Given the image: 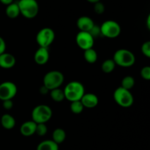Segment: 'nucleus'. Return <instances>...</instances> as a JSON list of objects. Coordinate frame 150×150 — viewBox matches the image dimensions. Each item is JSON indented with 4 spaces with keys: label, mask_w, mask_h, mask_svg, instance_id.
<instances>
[{
    "label": "nucleus",
    "mask_w": 150,
    "mask_h": 150,
    "mask_svg": "<svg viewBox=\"0 0 150 150\" xmlns=\"http://www.w3.org/2000/svg\"><path fill=\"white\" fill-rule=\"evenodd\" d=\"M65 99L70 102L81 100V98L85 93V89L83 85L77 81H70L66 85L63 89Z\"/></svg>",
    "instance_id": "f257e3e1"
},
{
    "label": "nucleus",
    "mask_w": 150,
    "mask_h": 150,
    "mask_svg": "<svg viewBox=\"0 0 150 150\" xmlns=\"http://www.w3.org/2000/svg\"><path fill=\"white\" fill-rule=\"evenodd\" d=\"M116 65L122 67H130L135 64L136 57L133 52L127 49H119L114 53L112 59Z\"/></svg>",
    "instance_id": "f03ea898"
},
{
    "label": "nucleus",
    "mask_w": 150,
    "mask_h": 150,
    "mask_svg": "<svg viewBox=\"0 0 150 150\" xmlns=\"http://www.w3.org/2000/svg\"><path fill=\"white\" fill-rule=\"evenodd\" d=\"M20 13L27 19H32L39 13V4L37 0H19L18 2Z\"/></svg>",
    "instance_id": "7ed1b4c3"
},
{
    "label": "nucleus",
    "mask_w": 150,
    "mask_h": 150,
    "mask_svg": "<svg viewBox=\"0 0 150 150\" xmlns=\"http://www.w3.org/2000/svg\"><path fill=\"white\" fill-rule=\"evenodd\" d=\"M64 81V77L62 73L58 70H51L44 76L43 86L51 91L52 89L60 88Z\"/></svg>",
    "instance_id": "20e7f679"
},
{
    "label": "nucleus",
    "mask_w": 150,
    "mask_h": 150,
    "mask_svg": "<svg viewBox=\"0 0 150 150\" xmlns=\"http://www.w3.org/2000/svg\"><path fill=\"white\" fill-rule=\"evenodd\" d=\"M52 110L48 105L41 104L37 105L32 111V121L36 124L46 123L52 117Z\"/></svg>",
    "instance_id": "39448f33"
},
{
    "label": "nucleus",
    "mask_w": 150,
    "mask_h": 150,
    "mask_svg": "<svg viewBox=\"0 0 150 150\" xmlns=\"http://www.w3.org/2000/svg\"><path fill=\"white\" fill-rule=\"evenodd\" d=\"M114 99L115 102L122 108H129L133 105L134 102V98L130 91L127 90L121 86L114 91Z\"/></svg>",
    "instance_id": "423d86ee"
},
{
    "label": "nucleus",
    "mask_w": 150,
    "mask_h": 150,
    "mask_svg": "<svg viewBox=\"0 0 150 150\" xmlns=\"http://www.w3.org/2000/svg\"><path fill=\"white\" fill-rule=\"evenodd\" d=\"M101 35L105 38H116L121 33V26L117 21L108 20L104 21L100 26Z\"/></svg>",
    "instance_id": "0eeeda50"
},
{
    "label": "nucleus",
    "mask_w": 150,
    "mask_h": 150,
    "mask_svg": "<svg viewBox=\"0 0 150 150\" xmlns=\"http://www.w3.org/2000/svg\"><path fill=\"white\" fill-rule=\"evenodd\" d=\"M55 39V33L51 28L45 27L41 29L36 35L37 43L40 47L48 48Z\"/></svg>",
    "instance_id": "6e6552de"
},
{
    "label": "nucleus",
    "mask_w": 150,
    "mask_h": 150,
    "mask_svg": "<svg viewBox=\"0 0 150 150\" xmlns=\"http://www.w3.org/2000/svg\"><path fill=\"white\" fill-rule=\"evenodd\" d=\"M18 92L17 86L12 81H4L0 84V100H12Z\"/></svg>",
    "instance_id": "1a4fd4ad"
},
{
    "label": "nucleus",
    "mask_w": 150,
    "mask_h": 150,
    "mask_svg": "<svg viewBox=\"0 0 150 150\" xmlns=\"http://www.w3.org/2000/svg\"><path fill=\"white\" fill-rule=\"evenodd\" d=\"M76 41L78 46L83 51L92 48L95 43V39L86 32H79L76 37Z\"/></svg>",
    "instance_id": "9d476101"
},
{
    "label": "nucleus",
    "mask_w": 150,
    "mask_h": 150,
    "mask_svg": "<svg viewBox=\"0 0 150 150\" xmlns=\"http://www.w3.org/2000/svg\"><path fill=\"white\" fill-rule=\"evenodd\" d=\"M49 57L50 54L48 48L40 47L35 52L34 59L38 65H44L48 62Z\"/></svg>",
    "instance_id": "9b49d317"
},
{
    "label": "nucleus",
    "mask_w": 150,
    "mask_h": 150,
    "mask_svg": "<svg viewBox=\"0 0 150 150\" xmlns=\"http://www.w3.org/2000/svg\"><path fill=\"white\" fill-rule=\"evenodd\" d=\"M76 25L80 32H89L95 26V23L89 16H81L77 20Z\"/></svg>",
    "instance_id": "f8f14e48"
},
{
    "label": "nucleus",
    "mask_w": 150,
    "mask_h": 150,
    "mask_svg": "<svg viewBox=\"0 0 150 150\" xmlns=\"http://www.w3.org/2000/svg\"><path fill=\"white\" fill-rule=\"evenodd\" d=\"M81 102L84 108H93L98 105L99 99L98 96L93 93H84L81 99Z\"/></svg>",
    "instance_id": "ddd939ff"
},
{
    "label": "nucleus",
    "mask_w": 150,
    "mask_h": 150,
    "mask_svg": "<svg viewBox=\"0 0 150 150\" xmlns=\"http://www.w3.org/2000/svg\"><path fill=\"white\" fill-rule=\"evenodd\" d=\"M16 63V57L9 53H3L0 55V67L4 69H10Z\"/></svg>",
    "instance_id": "4468645a"
},
{
    "label": "nucleus",
    "mask_w": 150,
    "mask_h": 150,
    "mask_svg": "<svg viewBox=\"0 0 150 150\" xmlns=\"http://www.w3.org/2000/svg\"><path fill=\"white\" fill-rule=\"evenodd\" d=\"M36 127L37 124L32 120L24 122L20 127L21 134L25 137H29V136H33L34 134H35Z\"/></svg>",
    "instance_id": "2eb2a0df"
},
{
    "label": "nucleus",
    "mask_w": 150,
    "mask_h": 150,
    "mask_svg": "<svg viewBox=\"0 0 150 150\" xmlns=\"http://www.w3.org/2000/svg\"><path fill=\"white\" fill-rule=\"evenodd\" d=\"M1 125L6 130H12L16 125V120L10 114H3L1 117Z\"/></svg>",
    "instance_id": "dca6fc26"
},
{
    "label": "nucleus",
    "mask_w": 150,
    "mask_h": 150,
    "mask_svg": "<svg viewBox=\"0 0 150 150\" xmlns=\"http://www.w3.org/2000/svg\"><path fill=\"white\" fill-rule=\"evenodd\" d=\"M5 13L7 17L10 18L14 19L18 17V16L21 13L18 3L13 2L7 5V7H6Z\"/></svg>",
    "instance_id": "f3484780"
},
{
    "label": "nucleus",
    "mask_w": 150,
    "mask_h": 150,
    "mask_svg": "<svg viewBox=\"0 0 150 150\" xmlns=\"http://www.w3.org/2000/svg\"><path fill=\"white\" fill-rule=\"evenodd\" d=\"M66 139V133L63 129L57 128L52 133V141L57 144L63 143Z\"/></svg>",
    "instance_id": "a211bd4d"
},
{
    "label": "nucleus",
    "mask_w": 150,
    "mask_h": 150,
    "mask_svg": "<svg viewBox=\"0 0 150 150\" xmlns=\"http://www.w3.org/2000/svg\"><path fill=\"white\" fill-rule=\"evenodd\" d=\"M37 150H59V145L52 140H45L38 145Z\"/></svg>",
    "instance_id": "6ab92c4d"
},
{
    "label": "nucleus",
    "mask_w": 150,
    "mask_h": 150,
    "mask_svg": "<svg viewBox=\"0 0 150 150\" xmlns=\"http://www.w3.org/2000/svg\"><path fill=\"white\" fill-rule=\"evenodd\" d=\"M83 58L89 64H94L98 60V53L93 48H89L84 51Z\"/></svg>",
    "instance_id": "aec40b11"
},
{
    "label": "nucleus",
    "mask_w": 150,
    "mask_h": 150,
    "mask_svg": "<svg viewBox=\"0 0 150 150\" xmlns=\"http://www.w3.org/2000/svg\"><path fill=\"white\" fill-rule=\"evenodd\" d=\"M50 95H51V99L57 103L62 102L65 99L64 91L60 88H57V89H54L50 91Z\"/></svg>",
    "instance_id": "412c9836"
},
{
    "label": "nucleus",
    "mask_w": 150,
    "mask_h": 150,
    "mask_svg": "<svg viewBox=\"0 0 150 150\" xmlns=\"http://www.w3.org/2000/svg\"><path fill=\"white\" fill-rule=\"evenodd\" d=\"M116 64L113 59H106L101 64V70L105 73H111L115 69Z\"/></svg>",
    "instance_id": "4be33fe9"
},
{
    "label": "nucleus",
    "mask_w": 150,
    "mask_h": 150,
    "mask_svg": "<svg viewBox=\"0 0 150 150\" xmlns=\"http://www.w3.org/2000/svg\"><path fill=\"white\" fill-rule=\"evenodd\" d=\"M135 85V79L134 78L130 76H127L123 78L122 80L121 87L130 91V89H133Z\"/></svg>",
    "instance_id": "5701e85b"
},
{
    "label": "nucleus",
    "mask_w": 150,
    "mask_h": 150,
    "mask_svg": "<svg viewBox=\"0 0 150 150\" xmlns=\"http://www.w3.org/2000/svg\"><path fill=\"white\" fill-rule=\"evenodd\" d=\"M83 108H84V107H83L81 100L74 101V102H71V103H70V111L75 114H79L82 113V111H83Z\"/></svg>",
    "instance_id": "b1692460"
},
{
    "label": "nucleus",
    "mask_w": 150,
    "mask_h": 150,
    "mask_svg": "<svg viewBox=\"0 0 150 150\" xmlns=\"http://www.w3.org/2000/svg\"><path fill=\"white\" fill-rule=\"evenodd\" d=\"M48 132V128L45 123H40V124H37L36 130H35V133L38 134L40 136H44Z\"/></svg>",
    "instance_id": "393cba45"
},
{
    "label": "nucleus",
    "mask_w": 150,
    "mask_h": 150,
    "mask_svg": "<svg viewBox=\"0 0 150 150\" xmlns=\"http://www.w3.org/2000/svg\"><path fill=\"white\" fill-rule=\"evenodd\" d=\"M142 52L144 55L147 58L150 57V42L149 41H146V42H144L142 45Z\"/></svg>",
    "instance_id": "a878e982"
},
{
    "label": "nucleus",
    "mask_w": 150,
    "mask_h": 150,
    "mask_svg": "<svg viewBox=\"0 0 150 150\" xmlns=\"http://www.w3.org/2000/svg\"><path fill=\"white\" fill-rule=\"evenodd\" d=\"M140 74L142 79H144V80H150V67H149V66H145V67H144L141 70Z\"/></svg>",
    "instance_id": "bb28decb"
},
{
    "label": "nucleus",
    "mask_w": 150,
    "mask_h": 150,
    "mask_svg": "<svg viewBox=\"0 0 150 150\" xmlns=\"http://www.w3.org/2000/svg\"><path fill=\"white\" fill-rule=\"evenodd\" d=\"M94 10L97 14H103L105 12V5L101 1H98V2L94 4Z\"/></svg>",
    "instance_id": "cd10ccee"
},
{
    "label": "nucleus",
    "mask_w": 150,
    "mask_h": 150,
    "mask_svg": "<svg viewBox=\"0 0 150 150\" xmlns=\"http://www.w3.org/2000/svg\"><path fill=\"white\" fill-rule=\"evenodd\" d=\"M89 33L92 35V38H93L94 39L96 38H98V37H100V35H101L100 28V26H96L95 24V26H93V28H92V29L89 31Z\"/></svg>",
    "instance_id": "c85d7f7f"
},
{
    "label": "nucleus",
    "mask_w": 150,
    "mask_h": 150,
    "mask_svg": "<svg viewBox=\"0 0 150 150\" xmlns=\"http://www.w3.org/2000/svg\"><path fill=\"white\" fill-rule=\"evenodd\" d=\"M2 106L4 109L10 110L13 106V102L12 100H6L2 101Z\"/></svg>",
    "instance_id": "c756f323"
},
{
    "label": "nucleus",
    "mask_w": 150,
    "mask_h": 150,
    "mask_svg": "<svg viewBox=\"0 0 150 150\" xmlns=\"http://www.w3.org/2000/svg\"><path fill=\"white\" fill-rule=\"evenodd\" d=\"M6 43L4 40L1 37H0V55L5 52Z\"/></svg>",
    "instance_id": "7c9ffc66"
},
{
    "label": "nucleus",
    "mask_w": 150,
    "mask_h": 150,
    "mask_svg": "<svg viewBox=\"0 0 150 150\" xmlns=\"http://www.w3.org/2000/svg\"><path fill=\"white\" fill-rule=\"evenodd\" d=\"M40 93L42 94V95H46L48 92H50V91L49 89H47L45 86H42L40 87Z\"/></svg>",
    "instance_id": "2f4dec72"
},
{
    "label": "nucleus",
    "mask_w": 150,
    "mask_h": 150,
    "mask_svg": "<svg viewBox=\"0 0 150 150\" xmlns=\"http://www.w3.org/2000/svg\"><path fill=\"white\" fill-rule=\"evenodd\" d=\"M13 1L14 0H0V2L2 4H4V5H9V4L13 3Z\"/></svg>",
    "instance_id": "473e14b6"
},
{
    "label": "nucleus",
    "mask_w": 150,
    "mask_h": 150,
    "mask_svg": "<svg viewBox=\"0 0 150 150\" xmlns=\"http://www.w3.org/2000/svg\"><path fill=\"white\" fill-rule=\"evenodd\" d=\"M146 26L148 29H150V16H148L147 20H146Z\"/></svg>",
    "instance_id": "72a5a7b5"
},
{
    "label": "nucleus",
    "mask_w": 150,
    "mask_h": 150,
    "mask_svg": "<svg viewBox=\"0 0 150 150\" xmlns=\"http://www.w3.org/2000/svg\"><path fill=\"white\" fill-rule=\"evenodd\" d=\"M86 1L90 3H92V4H95V3L98 2V1H100V0H86Z\"/></svg>",
    "instance_id": "f704fd0d"
}]
</instances>
